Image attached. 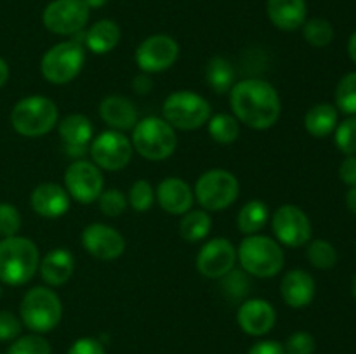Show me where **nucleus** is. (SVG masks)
Instances as JSON below:
<instances>
[{"label": "nucleus", "instance_id": "nucleus-39", "mask_svg": "<svg viewBox=\"0 0 356 354\" xmlns=\"http://www.w3.org/2000/svg\"><path fill=\"white\" fill-rule=\"evenodd\" d=\"M21 229V214L13 203L2 201L0 203V236L9 238L16 236Z\"/></svg>", "mask_w": 356, "mask_h": 354}, {"label": "nucleus", "instance_id": "nucleus-15", "mask_svg": "<svg viewBox=\"0 0 356 354\" xmlns=\"http://www.w3.org/2000/svg\"><path fill=\"white\" fill-rule=\"evenodd\" d=\"M236 248L226 238H214L205 243L197 255V269L202 276L221 280L235 269Z\"/></svg>", "mask_w": 356, "mask_h": 354}, {"label": "nucleus", "instance_id": "nucleus-28", "mask_svg": "<svg viewBox=\"0 0 356 354\" xmlns=\"http://www.w3.org/2000/svg\"><path fill=\"white\" fill-rule=\"evenodd\" d=\"M268 219H270V210H268L266 203L261 200H250L249 203L240 208L238 215H236V226H238L240 233H243L245 236L257 235L266 226Z\"/></svg>", "mask_w": 356, "mask_h": 354}, {"label": "nucleus", "instance_id": "nucleus-44", "mask_svg": "<svg viewBox=\"0 0 356 354\" xmlns=\"http://www.w3.org/2000/svg\"><path fill=\"white\" fill-rule=\"evenodd\" d=\"M247 354H285L284 344L277 340H261L256 342Z\"/></svg>", "mask_w": 356, "mask_h": 354}, {"label": "nucleus", "instance_id": "nucleus-26", "mask_svg": "<svg viewBox=\"0 0 356 354\" xmlns=\"http://www.w3.org/2000/svg\"><path fill=\"white\" fill-rule=\"evenodd\" d=\"M305 127L313 137H327L337 127V110L329 103H320L309 108L305 115Z\"/></svg>", "mask_w": 356, "mask_h": 354}, {"label": "nucleus", "instance_id": "nucleus-41", "mask_svg": "<svg viewBox=\"0 0 356 354\" xmlns=\"http://www.w3.org/2000/svg\"><path fill=\"white\" fill-rule=\"evenodd\" d=\"M21 318L10 311H0V342H13L21 335Z\"/></svg>", "mask_w": 356, "mask_h": 354}, {"label": "nucleus", "instance_id": "nucleus-37", "mask_svg": "<svg viewBox=\"0 0 356 354\" xmlns=\"http://www.w3.org/2000/svg\"><path fill=\"white\" fill-rule=\"evenodd\" d=\"M336 146L346 156H356V117L346 118L336 127Z\"/></svg>", "mask_w": 356, "mask_h": 354}, {"label": "nucleus", "instance_id": "nucleus-10", "mask_svg": "<svg viewBox=\"0 0 356 354\" xmlns=\"http://www.w3.org/2000/svg\"><path fill=\"white\" fill-rule=\"evenodd\" d=\"M90 9L83 0H52L42 14L44 26L56 35H75L89 23Z\"/></svg>", "mask_w": 356, "mask_h": 354}, {"label": "nucleus", "instance_id": "nucleus-48", "mask_svg": "<svg viewBox=\"0 0 356 354\" xmlns=\"http://www.w3.org/2000/svg\"><path fill=\"white\" fill-rule=\"evenodd\" d=\"M348 54H350L351 61L356 65V31L350 37V42H348Z\"/></svg>", "mask_w": 356, "mask_h": 354}, {"label": "nucleus", "instance_id": "nucleus-49", "mask_svg": "<svg viewBox=\"0 0 356 354\" xmlns=\"http://www.w3.org/2000/svg\"><path fill=\"white\" fill-rule=\"evenodd\" d=\"M83 2H86V6L89 7V9H99V7H103L108 0H83Z\"/></svg>", "mask_w": 356, "mask_h": 354}, {"label": "nucleus", "instance_id": "nucleus-17", "mask_svg": "<svg viewBox=\"0 0 356 354\" xmlns=\"http://www.w3.org/2000/svg\"><path fill=\"white\" fill-rule=\"evenodd\" d=\"M236 321L247 335L263 337L273 330L277 323V311L264 298H249L238 307Z\"/></svg>", "mask_w": 356, "mask_h": 354}, {"label": "nucleus", "instance_id": "nucleus-30", "mask_svg": "<svg viewBox=\"0 0 356 354\" xmlns=\"http://www.w3.org/2000/svg\"><path fill=\"white\" fill-rule=\"evenodd\" d=\"M207 128L211 137L219 144H232L240 135L238 120L228 113H219L209 118Z\"/></svg>", "mask_w": 356, "mask_h": 354}, {"label": "nucleus", "instance_id": "nucleus-11", "mask_svg": "<svg viewBox=\"0 0 356 354\" xmlns=\"http://www.w3.org/2000/svg\"><path fill=\"white\" fill-rule=\"evenodd\" d=\"M90 156L94 160V165L99 169L117 172V170L125 169L131 163L132 148L131 139L125 137L118 130H104L92 139L90 142Z\"/></svg>", "mask_w": 356, "mask_h": 354}, {"label": "nucleus", "instance_id": "nucleus-22", "mask_svg": "<svg viewBox=\"0 0 356 354\" xmlns=\"http://www.w3.org/2000/svg\"><path fill=\"white\" fill-rule=\"evenodd\" d=\"M266 10L271 23L284 31L301 28L308 16L306 0H268Z\"/></svg>", "mask_w": 356, "mask_h": 354}, {"label": "nucleus", "instance_id": "nucleus-36", "mask_svg": "<svg viewBox=\"0 0 356 354\" xmlns=\"http://www.w3.org/2000/svg\"><path fill=\"white\" fill-rule=\"evenodd\" d=\"M153 201H155V191H153L152 184L145 179L136 180L131 186V191H129L127 203L136 212H146L152 208Z\"/></svg>", "mask_w": 356, "mask_h": 354}, {"label": "nucleus", "instance_id": "nucleus-14", "mask_svg": "<svg viewBox=\"0 0 356 354\" xmlns=\"http://www.w3.org/2000/svg\"><path fill=\"white\" fill-rule=\"evenodd\" d=\"M65 184L66 191L73 200L89 205L96 201L103 193L104 180L99 167L87 160H76V162L70 163L66 169Z\"/></svg>", "mask_w": 356, "mask_h": 354}, {"label": "nucleus", "instance_id": "nucleus-33", "mask_svg": "<svg viewBox=\"0 0 356 354\" xmlns=\"http://www.w3.org/2000/svg\"><path fill=\"white\" fill-rule=\"evenodd\" d=\"M336 106L343 113L356 117V71L344 75L337 83Z\"/></svg>", "mask_w": 356, "mask_h": 354}, {"label": "nucleus", "instance_id": "nucleus-5", "mask_svg": "<svg viewBox=\"0 0 356 354\" xmlns=\"http://www.w3.org/2000/svg\"><path fill=\"white\" fill-rule=\"evenodd\" d=\"M132 148L146 160L160 162L174 155L177 148L176 128L159 117L138 120L132 128Z\"/></svg>", "mask_w": 356, "mask_h": 354}, {"label": "nucleus", "instance_id": "nucleus-35", "mask_svg": "<svg viewBox=\"0 0 356 354\" xmlns=\"http://www.w3.org/2000/svg\"><path fill=\"white\" fill-rule=\"evenodd\" d=\"M222 280V292H225L226 297L229 301H242L247 294H249L250 281L247 278L245 271H236L232 269L226 276L221 278Z\"/></svg>", "mask_w": 356, "mask_h": 354}, {"label": "nucleus", "instance_id": "nucleus-3", "mask_svg": "<svg viewBox=\"0 0 356 354\" xmlns=\"http://www.w3.org/2000/svg\"><path fill=\"white\" fill-rule=\"evenodd\" d=\"M236 259L250 276L273 278L284 269L285 253L277 239L264 235H249L240 243Z\"/></svg>", "mask_w": 356, "mask_h": 354}, {"label": "nucleus", "instance_id": "nucleus-51", "mask_svg": "<svg viewBox=\"0 0 356 354\" xmlns=\"http://www.w3.org/2000/svg\"><path fill=\"white\" fill-rule=\"evenodd\" d=\"M0 298H2V285H0Z\"/></svg>", "mask_w": 356, "mask_h": 354}, {"label": "nucleus", "instance_id": "nucleus-25", "mask_svg": "<svg viewBox=\"0 0 356 354\" xmlns=\"http://www.w3.org/2000/svg\"><path fill=\"white\" fill-rule=\"evenodd\" d=\"M122 38L120 26L111 19L96 21L89 30L86 31V45L94 54H108L118 45Z\"/></svg>", "mask_w": 356, "mask_h": 354}, {"label": "nucleus", "instance_id": "nucleus-40", "mask_svg": "<svg viewBox=\"0 0 356 354\" xmlns=\"http://www.w3.org/2000/svg\"><path fill=\"white\" fill-rule=\"evenodd\" d=\"M285 354H313L316 349L315 337L308 332H294L284 344Z\"/></svg>", "mask_w": 356, "mask_h": 354}, {"label": "nucleus", "instance_id": "nucleus-31", "mask_svg": "<svg viewBox=\"0 0 356 354\" xmlns=\"http://www.w3.org/2000/svg\"><path fill=\"white\" fill-rule=\"evenodd\" d=\"M302 37L313 47H327L334 40V28L323 17H312L302 24Z\"/></svg>", "mask_w": 356, "mask_h": 354}, {"label": "nucleus", "instance_id": "nucleus-42", "mask_svg": "<svg viewBox=\"0 0 356 354\" xmlns=\"http://www.w3.org/2000/svg\"><path fill=\"white\" fill-rule=\"evenodd\" d=\"M66 354H106V351L97 339L83 337V339L75 340Z\"/></svg>", "mask_w": 356, "mask_h": 354}, {"label": "nucleus", "instance_id": "nucleus-13", "mask_svg": "<svg viewBox=\"0 0 356 354\" xmlns=\"http://www.w3.org/2000/svg\"><path fill=\"white\" fill-rule=\"evenodd\" d=\"M179 58V45L169 35H152L136 49L134 59L143 73H162Z\"/></svg>", "mask_w": 356, "mask_h": 354}, {"label": "nucleus", "instance_id": "nucleus-47", "mask_svg": "<svg viewBox=\"0 0 356 354\" xmlns=\"http://www.w3.org/2000/svg\"><path fill=\"white\" fill-rule=\"evenodd\" d=\"M7 80H9V66H7V62L0 58V87L6 85Z\"/></svg>", "mask_w": 356, "mask_h": 354}, {"label": "nucleus", "instance_id": "nucleus-29", "mask_svg": "<svg viewBox=\"0 0 356 354\" xmlns=\"http://www.w3.org/2000/svg\"><path fill=\"white\" fill-rule=\"evenodd\" d=\"M212 219L207 210H188L179 222V235L186 242H200L211 233Z\"/></svg>", "mask_w": 356, "mask_h": 354}, {"label": "nucleus", "instance_id": "nucleus-18", "mask_svg": "<svg viewBox=\"0 0 356 354\" xmlns=\"http://www.w3.org/2000/svg\"><path fill=\"white\" fill-rule=\"evenodd\" d=\"M59 135L65 144V151L72 156H82L87 153V146L92 142V121L80 113H72L59 121Z\"/></svg>", "mask_w": 356, "mask_h": 354}, {"label": "nucleus", "instance_id": "nucleus-32", "mask_svg": "<svg viewBox=\"0 0 356 354\" xmlns=\"http://www.w3.org/2000/svg\"><path fill=\"white\" fill-rule=\"evenodd\" d=\"M309 264L316 269H332L337 264V252L327 239H313L306 250Z\"/></svg>", "mask_w": 356, "mask_h": 354}, {"label": "nucleus", "instance_id": "nucleus-24", "mask_svg": "<svg viewBox=\"0 0 356 354\" xmlns=\"http://www.w3.org/2000/svg\"><path fill=\"white\" fill-rule=\"evenodd\" d=\"M40 271L42 280L51 287H61L72 278L75 271V259L73 253L66 248H54L40 259Z\"/></svg>", "mask_w": 356, "mask_h": 354}, {"label": "nucleus", "instance_id": "nucleus-8", "mask_svg": "<svg viewBox=\"0 0 356 354\" xmlns=\"http://www.w3.org/2000/svg\"><path fill=\"white\" fill-rule=\"evenodd\" d=\"M240 193L238 179L225 169H212L202 174L195 184L193 194L207 212L226 210L236 201Z\"/></svg>", "mask_w": 356, "mask_h": 354}, {"label": "nucleus", "instance_id": "nucleus-19", "mask_svg": "<svg viewBox=\"0 0 356 354\" xmlns=\"http://www.w3.org/2000/svg\"><path fill=\"white\" fill-rule=\"evenodd\" d=\"M31 208L35 214L45 219H58L70 208V194L56 183H42L31 191Z\"/></svg>", "mask_w": 356, "mask_h": 354}, {"label": "nucleus", "instance_id": "nucleus-4", "mask_svg": "<svg viewBox=\"0 0 356 354\" xmlns=\"http://www.w3.org/2000/svg\"><path fill=\"white\" fill-rule=\"evenodd\" d=\"M58 106L44 96H28L14 104L10 111V125L24 137H42L58 124Z\"/></svg>", "mask_w": 356, "mask_h": 354}, {"label": "nucleus", "instance_id": "nucleus-21", "mask_svg": "<svg viewBox=\"0 0 356 354\" xmlns=\"http://www.w3.org/2000/svg\"><path fill=\"white\" fill-rule=\"evenodd\" d=\"M280 294L285 304L291 305V307H306L315 298L316 283L308 271L292 269L282 278Z\"/></svg>", "mask_w": 356, "mask_h": 354}, {"label": "nucleus", "instance_id": "nucleus-7", "mask_svg": "<svg viewBox=\"0 0 356 354\" xmlns=\"http://www.w3.org/2000/svg\"><path fill=\"white\" fill-rule=\"evenodd\" d=\"M163 120L179 130H197L211 118V104L200 94L176 90L169 94L162 106Z\"/></svg>", "mask_w": 356, "mask_h": 354}, {"label": "nucleus", "instance_id": "nucleus-12", "mask_svg": "<svg viewBox=\"0 0 356 354\" xmlns=\"http://www.w3.org/2000/svg\"><path fill=\"white\" fill-rule=\"evenodd\" d=\"M271 228L277 242L291 248L306 245L312 239V221L296 205H280L271 217Z\"/></svg>", "mask_w": 356, "mask_h": 354}, {"label": "nucleus", "instance_id": "nucleus-23", "mask_svg": "<svg viewBox=\"0 0 356 354\" xmlns=\"http://www.w3.org/2000/svg\"><path fill=\"white\" fill-rule=\"evenodd\" d=\"M99 117L113 130H131L138 124V111L134 104L122 96H106L99 104Z\"/></svg>", "mask_w": 356, "mask_h": 354}, {"label": "nucleus", "instance_id": "nucleus-34", "mask_svg": "<svg viewBox=\"0 0 356 354\" xmlns=\"http://www.w3.org/2000/svg\"><path fill=\"white\" fill-rule=\"evenodd\" d=\"M52 347L47 342V339L40 333H30V335L17 337L13 340L7 354H51Z\"/></svg>", "mask_w": 356, "mask_h": 354}, {"label": "nucleus", "instance_id": "nucleus-20", "mask_svg": "<svg viewBox=\"0 0 356 354\" xmlns=\"http://www.w3.org/2000/svg\"><path fill=\"white\" fill-rule=\"evenodd\" d=\"M155 196L160 207L170 215H184L188 210H191L195 200L190 184L179 177L163 179L156 187Z\"/></svg>", "mask_w": 356, "mask_h": 354}, {"label": "nucleus", "instance_id": "nucleus-16", "mask_svg": "<svg viewBox=\"0 0 356 354\" xmlns=\"http://www.w3.org/2000/svg\"><path fill=\"white\" fill-rule=\"evenodd\" d=\"M82 245L96 259L115 260L124 253L125 239L111 226L94 222L82 231Z\"/></svg>", "mask_w": 356, "mask_h": 354}, {"label": "nucleus", "instance_id": "nucleus-9", "mask_svg": "<svg viewBox=\"0 0 356 354\" xmlns=\"http://www.w3.org/2000/svg\"><path fill=\"white\" fill-rule=\"evenodd\" d=\"M86 62V51L73 40L61 42L49 49L40 61L42 76L49 83L65 85L79 76Z\"/></svg>", "mask_w": 356, "mask_h": 354}, {"label": "nucleus", "instance_id": "nucleus-46", "mask_svg": "<svg viewBox=\"0 0 356 354\" xmlns=\"http://www.w3.org/2000/svg\"><path fill=\"white\" fill-rule=\"evenodd\" d=\"M346 205L351 212L356 215V186L350 187V191L346 193Z\"/></svg>", "mask_w": 356, "mask_h": 354}, {"label": "nucleus", "instance_id": "nucleus-2", "mask_svg": "<svg viewBox=\"0 0 356 354\" xmlns=\"http://www.w3.org/2000/svg\"><path fill=\"white\" fill-rule=\"evenodd\" d=\"M40 266V252L31 239L9 236L0 239V281L10 287L28 283Z\"/></svg>", "mask_w": 356, "mask_h": 354}, {"label": "nucleus", "instance_id": "nucleus-1", "mask_svg": "<svg viewBox=\"0 0 356 354\" xmlns=\"http://www.w3.org/2000/svg\"><path fill=\"white\" fill-rule=\"evenodd\" d=\"M228 94L233 117L254 130H266L280 118V96L277 89L264 80H240Z\"/></svg>", "mask_w": 356, "mask_h": 354}, {"label": "nucleus", "instance_id": "nucleus-45", "mask_svg": "<svg viewBox=\"0 0 356 354\" xmlns=\"http://www.w3.org/2000/svg\"><path fill=\"white\" fill-rule=\"evenodd\" d=\"M152 87H153L152 80H149L146 75H139L132 80V89H134L138 94H141V96H145L148 90H152Z\"/></svg>", "mask_w": 356, "mask_h": 354}, {"label": "nucleus", "instance_id": "nucleus-6", "mask_svg": "<svg viewBox=\"0 0 356 354\" xmlns=\"http://www.w3.org/2000/svg\"><path fill=\"white\" fill-rule=\"evenodd\" d=\"M63 304L58 294L47 287H35L24 294L19 305L21 323L33 333H47L59 325Z\"/></svg>", "mask_w": 356, "mask_h": 354}, {"label": "nucleus", "instance_id": "nucleus-43", "mask_svg": "<svg viewBox=\"0 0 356 354\" xmlns=\"http://www.w3.org/2000/svg\"><path fill=\"white\" fill-rule=\"evenodd\" d=\"M339 177L350 187L356 186V156H346L339 167Z\"/></svg>", "mask_w": 356, "mask_h": 354}, {"label": "nucleus", "instance_id": "nucleus-50", "mask_svg": "<svg viewBox=\"0 0 356 354\" xmlns=\"http://www.w3.org/2000/svg\"><path fill=\"white\" fill-rule=\"evenodd\" d=\"M351 294H353V297H355V301H356V274H355V278H353V283H351Z\"/></svg>", "mask_w": 356, "mask_h": 354}, {"label": "nucleus", "instance_id": "nucleus-27", "mask_svg": "<svg viewBox=\"0 0 356 354\" xmlns=\"http://www.w3.org/2000/svg\"><path fill=\"white\" fill-rule=\"evenodd\" d=\"M205 80L209 87L218 94H226L235 85V69L233 65L222 56H216L207 62L205 68Z\"/></svg>", "mask_w": 356, "mask_h": 354}, {"label": "nucleus", "instance_id": "nucleus-38", "mask_svg": "<svg viewBox=\"0 0 356 354\" xmlns=\"http://www.w3.org/2000/svg\"><path fill=\"white\" fill-rule=\"evenodd\" d=\"M99 201V210L103 212L108 217H118L120 214H124L125 208H127V198L124 196V193L115 187L111 189H103V193L97 198Z\"/></svg>", "mask_w": 356, "mask_h": 354}]
</instances>
